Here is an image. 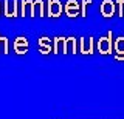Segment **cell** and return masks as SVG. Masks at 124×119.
Wrapping results in <instances>:
<instances>
[{
  "mask_svg": "<svg viewBox=\"0 0 124 119\" xmlns=\"http://www.w3.org/2000/svg\"><path fill=\"white\" fill-rule=\"evenodd\" d=\"M96 47H98V51L101 54H110L112 53V33H108L104 37H99Z\"/></svg>",
  "mask_w": 124,
  "mask_h": 119,
  "instance_id": "cell-1",
  "label": "cell"
},
{
  "mask_svg": "<svg viewBox=\"0 0 124 119\" xmlns=\"http://www.w3.org/2000/svg\"><path fill=\"white\" fill-rule=\"evenodd\" d=\"M46 9H48V16L59 17L62 14V3L59 2V0H48V6H46Z\"/></svg>",
  "mask_w": 124,
  "mask_h": 119,
  "instance_id": "cell-2",
  "label": "cell"
},
{
  "mask_svg": "<svg viewBox=\"0 0 124 119\" xmlns=\"http://www.w3.org/2000/svg\"><path fill=\"white\" fill-rule=\"evenodd\" d=\"M115 2L113 0H104L102 3H101V14H102L104 17H112L115 14Z\"/></svg>",
  "mask_w": 124,
  "mask_h": 119,
  "instance_id": "cell-3",
  "label": "cell"
},
{
  "mask_svg": "<svg viewBox=\"0 0 124 119\" xmlns=\"http://www.w3.org/2000/svg\"><path fill=\"white\" fill-rule=\"evenodd\" d=\"M28 39L26 37H17V39L14 40V51L17 53V54H25L26 51H28Z\"/></svg>",
  "mask_w": 124,
  "mask_h": 119,
  "instance_id": "cell-4",
  "label": "cell"
},
{
  "mask_svg": "<svg viewBox=\"0 0 124 119\" xmlns=\"http://www.w3.org/2000/svg\"><path fill=\"white\" fill-rule=\"evenodd\" d=\"M64 11H65V14H67L68 17H75L79 14V3L76 2V0H68L67 3H65V6H64Z\"/></svg>",
  "mask_w": 124,
  "mask_h": 119,
  "instance_id": "cell-5",
  "label": "cell"
},
{
  "mask_svg": "<svg viewBox=\"0 0 124 119\" xmlns=\"http://www.w3.org/2000/svg\"><path fill=\"white\" fill-rule=\"evenodd\" d=\"M113 51H115V59L116 60H124V37H118L113 43Z\"/></svg>",
  "mask_w": 124,
  "mask_h": 119,
  "instance_id": "cell-6",
  "label": "cell"
},
{
  "mask_svg": "<svg viewBox=\"0 0 124 119\" xmlns=\"http://www.w3.org/2000/svg\"><path fill=\"white\" fill-rule=\"evenodd\" d=\"M54 53H68V39L64 37H56L54 39V47H53Z\"/></svg>",
  "mask_w": 124,
  "mask_h": 119,
  "instance_id": "cell-7",
  "label": "cell"
},
{
  "mask_svg": "<svg viewBox=\"0 0 124 119\" xmlns=\"http://www.w3.org/2000/svg\"><path fill=\"white\" fill-rule=\"evenodd\" d=\"M93 45H95V40L92 37H88L87 40L81 39L79 40V51L84 53V54H92L93 53Z\"/></svg>",
  "mask_w": 124,
  "mask_h": 119,
  "instance_id": "cell-8",
  "label": "cell"
},
{
  "mask_svg": "<svg viewBox=\"0 0 124 119\" xmlns=\"http://www.w3.org/2000/svg\"><path fill=\"white\" fill-rule=\"evenodd\" d=\"M36 16V2L33 0H23L22 2V16Z\"/></svg>",
  "mask_w": 124,
  "mask_h": 119,
  "instance_id": "cell-9",
  "label": "cell"
},
{
  "mask_svg": "<svg viewBox=\"0 0 124 119\" xmlns=\"http://www.w3.org/2000/svg\"><path fill=\"white\" fill-rule=\"evenodd\" d=\"M3 14L8 17L17 16V3L16 2H5L3 3Z\"/></svg>",
  "mask_w": 124,
  "mask_h": 119,
  "instance_id": "cell-10",
  "label": "cell"
},
{
  "mask_svg": "<svg viewBox=\"0 0 124 119\" xmlns=\"http://www.w3.org/2000/svg\"><path fill=\"white\" fill-rule=\"evenodd\" d=\"M39 48H40V51L46 54V53H50V49H51V42H50L48 37H42L40 40H39Z\"/></svg>",
  "mask_w": 124,
  "mask_h": 119,
  "instance_id": "cell-11",
  "label": "cell"
},
{
  "mask_svg": "<svg viewBox=\"0 0 124 119\" xmlns=\"http://www.w3.org/2000/svg\"><path fill=\"white\" fill-rule=\"evenodd\" d=\"M36 9H37L39 16H44V2L42 0H37L36 2Z\"/></svg>",
  "mask_w": 124,
  "mask_h": 119,
  "instance_id": "cell-12",
  "label": "cell"
},
{
  "mask_svg": "<svg viewBox=\"0 0 124 119\" xmlns=\"http://www.w3.org/2000/svg\"><path fill=\"white\" fill-rule=\"evenodd\" d=\"M119 3V16H124V0H118Z\"/></svg>",
  "mask_w": 124,
  "mask_h": 119,
  "instance_id": "cell-13",
  "label": "cell"
}]
</instances>
